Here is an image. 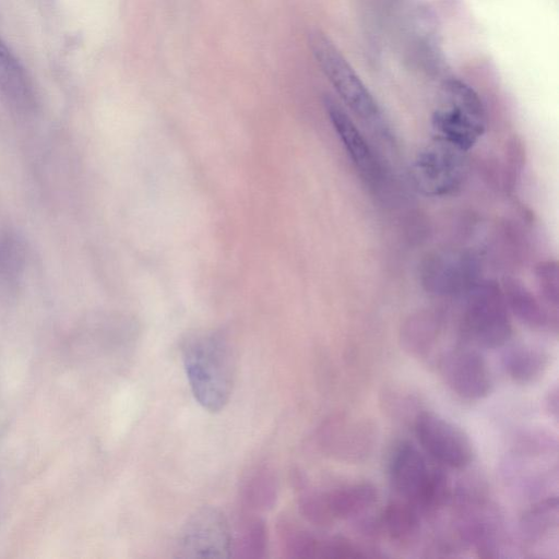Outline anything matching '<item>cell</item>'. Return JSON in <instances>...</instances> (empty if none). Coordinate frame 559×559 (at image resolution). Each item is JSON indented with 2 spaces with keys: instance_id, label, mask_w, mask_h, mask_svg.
<instances>
[{
  "instance_id": "obj_22",
  "label": "cell",
  "mask_w": 559,
  "mask_h": 559,
  "mask_svg": "<svg viewBox=\"0 0 559 559\" xmlns=\"http://www.w3.org/2000/svg\"><path fill=\"white\" fill-rule=\"evenodd\" d=\"M450 496L448 478L441 469H431L426 489L416 509L419 513L432 514L447 502Z\"/></svg>"
},
{
  "instance_id": "obj_14",
  "label": "cell",
  "mask_w": 559,
  "mask_h": 559,
  "mask_svg": "<svg viewBox=\"0 0 559 559\" xmlns=\"http://www.w3.org/2000/svg\"><path fill=\"white\" fill-rule=\"evenodd\" d=\"M420 513L411 502L395 500L390 502L381 515L379 528L392 540L408 542L412 539L420 524Z\"/></svg>"
},
{
  "instance_id": "obj_16",
  "label": "cell",
  "mask_w": 559,
  "mask_h": 559,
  "mask_svg": "<svg viewBox=\"0 0 559 559\" xmlns=\"http://www.w3.org/2000/svg\"><path fill=\"white\" fill-rule=\"evenodd\" d=\"M263 521L259 518L247 516L240 521L233 534L231 557L262 558L265 555L267 534Z\"/></svg>"
},
{
  "instance_id": "obj_6",
  "label": "cell",
  "mask_w": 559,
  "mask_h": 559,
  "mask_svg": "<svg viewBox=\"0 0 559 559\" xmlns=\"http://www.w3.org/2000/svg\"><path fill=\"white\" fill-rule=\"evenodd\" d=\"M414 430L424 450L436 461L452 468H463L471 463L473 447L468 437L440 415L418 412Z\"/></svg>"
},
{
  "instance_id": "obj_17",
  "label": "cell",
  "mask_w": 559,
  "mask_h": 559,
  "mask_svg": "<svg viewBox=\"0 0 559 559\" xmlns=\"http://www.w3.org/2000/svg\"><path fill=\"white\" fill-rule=\"evenodd\" d=\"M558 523V498L543 499L533 504L522 516L520 528L530 542L539 540Z\"/></svg>"
},
{
  "instance_id": "obj_19",
  "label": "cell",
  "mask_w": 559,
  "mask_h": 559,
  "mask_svg": "<svg viewBox=\"0 0 559 559\" xmlns=\"http://www.w3.org/2000/svg\"><path fill=\"white\" fill-rule=\"evenodd\" d=\"M508 302L515 316L533 328H542L548 321L545 309L520 284L514 282L510 284L508 288Z\"/></svg>"
},
{
  "instance_id": "obj_9",
  "label": "cell",
  "mask_w": 559,
  "mask_h": 559,
  "mask_svg": "<svg viewBox=\"0 0 559 559\" xmlns=\"http://www.w3.org/2000/svg\"><path fill=\"white\" fill-rule=\"evenodd\" d=\"M471 338L487 348L502 346L511 336V324L501 296L485 288L471 301L466 314Z\"/></svg>"
},
{
  "instance_id": "obj_11",
  "label": "cell",
  "mask_w": 559,
  "mask_h": 559,
  "mask_svg": "<svg viewBox=\"0 0 559 559\" xmlns=\"http://www.w3.org/2000/svg\"><path fill=\"white\" fill-rule=\"evenodd\" d=\"M324 105L330 121L356 169L369 183H376L380 179V167L368 142L334 99L326 97Z\"/></svg>"
},
{
  "instance_id": "obj_2",
  "label": "cell",
  "mask_w": 559,
  "mask_h": 559,
  "mask_svg": "<svg viewBox=\"0 0 559 559\" xmlns=\"http://www.w3.org/2000/svg\"><path fill=\"white\" fill-rule=\"evenodd\" d=\"M433 138L467 152L486 130V114L481 99L465 82L447 80L431 117Z\"/></svg>"
},
{
  "instance_id": "obj_7",
  "label": "cell",
  "mask_w": 559,
  "mask_h": 559,
  "mask_svg": "<svg viewBox=\"0 0 559 559\" xmlns=\"http://www.w3.org/2000/svg\"><path fill=\"white\" fill-rule=\"evenodd\" d=\"M374 440V429L368 421L341 414L326 419L318 432L322 450L345 462L365 460L371 453Z\"/></svg>"
},
{
  "instance_id": "obj_25",
  "label": "cell",
  "mask_w": 559,
  "mask_h": 559,
  "mask_svg": "<svg viewBox=\"0 0 559 559\" xmlns=\"http://www.w3.org/2000/svg\"><path fill=\"white\" fill-rule=\"evenodd\" d=\"M546 406L548 412L555 417H558V390L554 388L547 395Z\"/></svg>"
},
{
  "instance_id": "obj_10",
  "label": "cell",
  "mask_w": 559,
  "mask_h": 559,
  "mask_svg": "<svg viewBox=\"0 0 559 559\" xmlns=\"http://www.w3.org/2000/svg\"><path fill=\"white\" fill-rule=\"evenodd\" d=\"M423 454L411 443H401L392 454L389 467L390 481L395 493L416 507L430 477Z\"/></svg>"
},
{
  "instance_id": "obj_8",
  "label": "cell",
  "mask_w": 559,
  "mask_h": 559,
  "mask_svg": "<svg viewBox=\"0 0 559 559\" xmlns=\"http://www.w3.org/2000/svg\"><path fill=\"white\" fill-rule=\"evenodd\" d=\"M439 370L445 384L462 399L480 400L491 388L488 366L473 349L455 348L442 356Z\"/></svg>"
},
{
  "instance_id": "obj_1",
  "label": "cell",
  "mask_w": 559,
  "mask_h": 559,
  "mask_svg": "<svg viewBox=\"0 0 559 559\" xmlns=\"http://www.w3.org/2000/svg\"><path fill=\"white\" fill-rule=\"evenodd\" d=\"M182 360L198 403L212 413L222 411L231 395L236 369L227 338L216 332L194 336L183 347Z\"/></svg>"
},
{
  "instance_id": "obj_24",
  "label": "cell",
  "mask_w": 559,
  "mask_h": 559,
  "mask_svg": "<svg viewBox=\"0 0 559 559\" xmlns=\"http://www.w3.org/2000/svg\"><path fill=\"white\" fill-rule=\"evenodd\" d=\"M536 277L543 298L551 306L558 305V269L555 261L542 262L536 269Z\"/></svg>"
},
{
  "instance_id": "obj_18",
  "label": "cell",
  "mask_w": 559,
  "mask_h": 559,
  "mask_svg": "<svg viewBox=\"0 0 559 559\" xmlns=\"http://www.w3.org/2000/svg\"><path fill=\"white\" fill-rule=\"evenodd\" d=\"M277 496V483L274 475L265 468L254 472L242 489L245 504L251 510L272 508Z\"/></svg>"
},
{
  "instance_id": "obj_15",
  "label": "cell",
  "mask_w": 559,
  "mask_h": 559,
  "mask_svg": "<svg viewBox=\"0 0 559 559\" xmlns=\"http://www.w3.org/2000/svg\"><path fill=\"white\" fill-rule=\"evenodd\" d=\"M0 90L20 104L28 103L33 95L32 84L25 69L1 38Z\"/></svg>"
},
{
  "instance_id": "obj_4",
  "label": "cell",
  "mask_w": 559,
  "mask_h": 559,
  "mask_svg": "<svg viewBox=\"0 0 559 559\" xmlns=\"http://www.w3.org/2000/svg\"><path fill=\"white\" fill-rule=\"evenodd\" d=\"M466 152L433 138L416 155L412 175L418 190L429 197H444L460 189L466 177Z\"/></svg>"
},
{
  "instance_id": "obj_3",
  "label": "cell",
  "mask_w": 559,
  "mask_h": 559,
  "mask_svg": "<svg viewBox=\"0 0 559 559\" xmlns=\"http://www.w3.org/2000/svg\"><path fill=\"white\" fill-rule=\"evenodd\" d=\"M308 41L318 66L344 104L366 123L379 126L382 115L376 99L335 44L319 29L309 32Z\"/></svg>"
},
{
  "instance_id": "obj_20",
  "label": "cell",
  "mask_w": 559,
  "mask_h": 559,
  "mask_svg": "<svg viewBox=\"0 0 559 559\" xmlns=\"http://www.w3.org/2000/svg\"><path fill=\"white\" fill-rule=\"evenodd\" d=\"M283 550L289 558H318L320 539L289 522L280 526Z\"/></svg>"
},
{
  "instance_id": "obj_5",
  "label": "cell",
  "mask_w": 559,
  "mask_h": 559,
  "mask_svg": "<svg viewBox=\"0 0 559 559\" xmlns=\"http://www.w3.org/2000/svg\"><path fill=\"white\" fill-rule=\"evenodd\" d=\"M231 543V528L225 515L213 507H203L183 524L177 551L183 558H229Z\"/></svg>"
},
{
  "instance_id": "obj_23",
  "label": "cell",
  "mask_w": 559,
  "mask_h": 559,
  "mask_svg": "<svg viewBox=\"0 0 559 559\" xmlns=\"http://www.w3.org/2000/svg\"><path fill=\"white\" fill-rule=\"evenodd\" d=\"M301 514L313 525L328 527L335 521L330 512L325 492L306 490L299 498Z\"/></svg>"
},
{
  "instance_id": "obj_21",
  "label": "cell",
  "mask_w": 559,
  "mask_h": 559,
  "mask_svg": "<svg viewBox=\"0 0 559 559\" xmlns=\"http://www.w3.org/2000/svg\"><path fill=\"white\" fill-rule=\"evenodd\" d=\"M437 337V329L430 321H415L407 324L402 334L401 343L409 355L421 357L431 349Z\"/></svg>"
},
{
  "instance_id": "obj_13",
  "label": "cell",
  "mask_w": 559,
  "mask_h": 559,
  "mask_svg": "<svg viewBox=\"0 0 559 559\" xmlns=\"http://www.w3.org/2000/svg\"><path fill=\"white\" fill-rule=\"evenodd\" d=\"M502 366L515 382L532 383L544 374L548 366V355L533 346L518 345L503 354Z\"/></svg>"
},
{
  "instance_id": "obj_12",
  "label": "cell",
  "mask_w": 559,
  "mask_h": 559,
  "mask_svg": "<svg viewBox=\"0 0 559 559\" xmlns=\"http://www.w3.org/2000/svg\"><path fill=\"white\" fill-rule=\"evenodd\" d=\"M334 520H349L368 511L377 501V488L370 483H355L325 492Z\"/></svg>"
}]
</instances>
